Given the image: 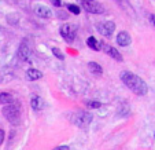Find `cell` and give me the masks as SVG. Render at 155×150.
<instances>
[{"label": "cell", "instance_id": "1", "mask_svg": "<svg viewBox=\"0 0 155 150\" xmlns=\"http://www.w3.org/2000/svg\"><path fill=\"white\" fill-rule=\"evenodd\" d=\"M120 77L124 84H125L133 94L140 95V97L147 95V92H148V85H147V83L144 81L140 76L132 73V72L124 70V72H121Z\"/></svg>", "mask_w": 155, "mask_h": 150}, {"label": "cell", "instance_id": "2", "mask_svg": "<svg viewBox=\"0 0 155 150\" xmlns=\"http://www.w3.org/2000/svg\"><path fill=\"white\" fill-rule=\"evenodd\" d=\"M3 116L6 120L12 125H19L21 124V103L12 102L10 105L3 107Z\"/></svg>", "mask_w": 155, "mask_h": 150}, {"label": "cell", "instance_id": "3", "mask_svg": "<svg viewBox=\"0 0 155 150\" xmlns=\"http://www.w3.org/2000/svg\"><path fill=\"white\" fill-rule=\"evenodd\" d=\"M92 118H94L92 113L80 110V112H76L73 116H71V123H73L74 125L80 127V128H88L89 124L92 123Z\"/></svg>", "mask_w": 155, "mask_h": 150}, {"label": "cell", "instance_id": "4", "mask_svg": "<svg viewBox=\"0 0 155 150\" xmlns=\"http://www.w3.org/2000/svg\"><path fill=\"white\" fill-rule=\"evenodd\" d=\"M59 33L61 36L63 37L64 41L68 43H73L74 39H76V35H77V25L76 24H64L61 26L59 29Z\"/></svg>", "mask_w": 155, "mask_h": 150}, {"label": "cell", "instance_id": "5", "mask_svg": "<svg viewBox=\"0 0 155 150\" xmlns=\"http://www.w3.org/2000/svg\"><path fill=\"white\" fill-rule=\"evenodd\" d=\"M81 6L89 14H104V7L96 0H81Z\"/></svg>", "mask_w": 155, "mask_h": 150}, {"label": "cell", "instance_id": "6", "mask_svg": "<svg viewBox=\"0 0 155 150\" xmlns=\"http://www.w3.org/2000/svg\"><path fill=\"white\" fill-rule=\"evenodd\" d=\"M29 54H30V44H29V40L28 39H24L21 41L19 47H18V58L21 61H26L29 58Z\"/></svg>", "mask_w": 155, "mask_h": 150}, {"label": "cell", "instance_id": "7", "mask_svg": "<svg viewBox=\"0 0 155 150\" xmlns=\"http://www.w3.org/2000/svg\"><path fill=\"white\" fill-rule=\"evenodd\" d=\"M97 30H99L103 36H106V37H111V35L115 30V24L113 21H107V22H104V24H102V25L99 24L97 25Z\"/></svg>", "mask_w": 155, "mask_h": 150}, {"label": "cell", "instance_id": "8", "mask_svg": "<svg viewBox=\"0 0 155 150\" xmlns=\"http://www.w3.org/2000/svg\"><path fill=\"white\" fill-rule=\"evenodd\" d=\"M102 50L104 51L106 54H107L108 56H111L113 59H115V61H118V62H122V55L120 54V51L117 50L115 47H113V46H108V44H104L102 41Z\"/></svg>", "mask_w": 155, "mask_h": 150}, {"label": "cell", "instance_id": "9", "mask_svg": "<svg viewBox=\"0 0 155 150\" xmlns=\"http://www.w3.org/2000/svg\"><path fill=\"white\" fill-rule=\"evenodd\" d=\"M132 43V37L126 30H121L117 36V44L120 47H128L129 44Z\"/></svg>", "mask_w": 155, "mask_h": 150}, {"label": "cell", "instance_id": "10", "mask_svg": "<svg viewBox=\"0 0 155 150\" xmlns=\"http://www.w3.org/2000/svg\"><path fill=\"white\" fill-rule=\"evenodd\" d=\"M35 14L40 18H51L52 17V11L45 6H36L35 7Z\"/></svg>", "mask_w": 155, "mask_h": 150}, {"label": "cell", "instance_id": "11", "mask_svg": "<svg viewBox=\"0 0 155 150\" xmlns=\"http://www.w3.org/2000/svg\"><path fill=\"white\" fill-rule=\"evenodd\" d=\"M30 106H32V109L35 110V112H38V110H41L44 107L43 98L38 97V95H35V97H32V99H30Z\"/></svg>", "mask_w": 155, "mask_h": 150}, {"label": "cell", "instance_id": "12", "mask_svg": "<svg viewBox=\"0 0 155 150\" xmlns=\"http://www.w3.org/2000/svg\"><path fill=\"white\" fill-rule=\"evenodd\" d=\"M87 46L91 50L94 51H100L102 50V41L96 40V37H94V36H89V37L87 39Z\"/></svg>", "mask_w": 155, "mask_h": 150}, {"label": "cell", "instance_id": "13", "mask_svg": "<svg viewBox=\"0 0 155 150\" xmlns=\"http://www.w3.org/2000/svg\"><path fill=\"white\" fill-rule=\"evenodd\" d=\"M26 77L30 81H36V80H40L43 77V73L37 69H28L26 70Z\"/></svg>", "mask_w": 155, "mask_h": 150}, {"label": "cell", "instance_id": "14", "mask_svg": "<svg viewBox=\"0 0 155 150\" xmlns=\"http://www.w3.org/2000/svg\"><path fill=\"white\" fill-rule=\"evenodd\" d=\"M88 69H89V72L94 73L95 76H100V74L103 73V68L97 62H89V63H88Z\"/></svg>", "mask_w": 155, "mask_h": 150}, {"label": "cell", "instance_id": "15", "mask_svg": "<svg viewBox=\"0 0 155 150\" xmlns=\"http://www.w3.org/2000/svg\"><path fill=\"white\" fill-rule=\"evenodd\" d=\"M12 101H14V98L10 92H2L0 94V105H10V103H12Z\"/></svg>", "mask_w": 155, "mask_h": 150}, {"label": "cell", "instance_id": "16", "mask_svg": "<svg viewBox=\"0 0 155 150\" xmlns=\"http://www.w3.org/2000/svg\"><path fill=\"white\" fill-rule=\"evenodd\" d=\"M51 51H52L54 56H56V58H58L59 61H63V59H64V54L62 53V51L59 50L58 47H52V50H51Z\"/></svg>", "mask_w": 155, "mask_h": 150}, {"label": "cell", "instance_id": "17", "mask_svg": "<svg viewBox=\"0 0 155 150\" xmlns=\"http://www.w3.org/2000/svg\"><path fill=\"white\" fill-rule=\"evenodd\" d=\"M100 106H102V102H99V101H88L87 102V107H89V109H99Z\"/></svg>", "mask_w": 155, "mask_h": 150}, {"label": "cell", "instance_id": "18", "mask_svg": "<svg viewBox=\"0 0 155 150\" xmlns=\"http://www.w3.org/2000/svg\"><path fill=\"white\" fill-rule=\"evenodd\" d=\"M68 10L74 15H78L81 12V9L78 6H76V4H68Z\"/></svg>", "mask_w": 155, "mask_h": 150}, {"label": "cell", "instance_id": "19", "mask_svg": "<svg viewBox=\"0 0 155 150\" xmlns=\"http://www.w3.org/2000/svg\"><path fill=\"white\" fill-rule=\"evenodd\" d=\"M52 150H70V147H69L68 145H61V146H56V147H54Z\"/></svg>", "mask_w": 155, "mask_h": 150}, {"label": "cell", "instance_id": "20", "mask_svg": "<svg viewBox=\"0 0 155 150\" xmlns=\"http://www.w3.org/2000/svg\"><path fill=\"white\" fill-rule=\"evenodd\" d=\"M51 3L55 7H62V0H51Z\"/></svg>", "mask_w": 155, "mask_h": 150}, {"label": "cell", "instance_id": "21", "mask_svg": "<svg viewBox=\"0 0 155 150\" xmlns=\"http://www.w3.org/2000/svg\"><path fill=\"white\" fill-rule=\"evenodd\" d=\"M3 142H4V131L0 128V145L3 143Z\"/></svg>", "mask_w": 155, "mask_h": 150}, {"label": "cell", "instance_id": "22", "mask_svg": "<svg viewBox=\"0 0 155 150\" xmlns=\"http://www.w3.org/2000/svg\"><path fill=\"white\" fill-rule=\"evenodd\" d=\"M150 19H151V21H152V24L155 25V15H151V17H150Z\"/></svg>", "mask_w": 155, "mask_h": 150}]
</instances>
